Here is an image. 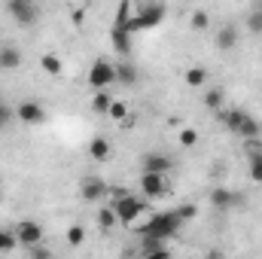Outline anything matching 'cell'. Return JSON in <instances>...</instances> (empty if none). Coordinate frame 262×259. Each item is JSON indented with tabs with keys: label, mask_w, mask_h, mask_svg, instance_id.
Wrapping results in <instances>:
<instances>
[{
	"label": "cell",
	"mask_w": 262,
	"mask_h": 259,
	"mask_svg": "<svg viewBox=\"0 0 262 259\" xmlns=\"http://www.w3.org/2000/svg\"><path fill=\"white\" fill-rule=\"evenodd\" d=\"M12 119H15V110H12V107H6V104H0V128H3V125H9Z\"/></svg>",
	"instance_id": "4dcf8cb0"
},
{
	"label": "cell",
	"mask_w": 262,
	"mask_h": 259,
	"mask_svg": "<svg viewBox=\"0 0 262 259\" xmlns=\"http://www.w3.org/2000/svg\"><path fill=\"white\" fill-rule=\"evenodd\" d=\"M140 168H143V171H159V174H168V171L174 168V162H171L165 153H146V156L140 159Z\"/></svg>",
	"instance_id": "8fae6325"
},
{
	"label": "cell",
	"mask_w": 262,
	"mask_h": 259,
	"mask_svg": "<svg viewBox=\"0 0 262 259\" xmlns=\"http://www.w3.org/2000/svg\"><path fill=\"white\" fill-rule=\"evenodd\" d=\"M137 79V70L131 64H116V82H125V85H131Z\"/></svg>",
	"instance_id": "d4e9b609"
},
{
	"label": "cell",
	"mask_w": 262,
	"mask_h": 259,
	"mask_svg": "<svg viewBox=\"0 0 262 259\" xmlns=\"http://www.w3.org/2000/svg\"><path fill=\"white\" fill-rule=\"evenodd\" d=\"M15 119L25 122V125H37V122L46 119V113H43V107H40L37 101H21V104L15 107Z\"/></svg>",
	"instance_id": "30bf717a"
},
{
	"label": "cell",
	"mask_w": 262,
	"mask_h": 259,
	"mask_svg": "<svg viewBox=\"0 0 262 259\" xmlns=\"http://www.w3.org/2000/svg\"><path fill=\"white\" fill-rule=\"evenodd\" d=\"M40 67H43V70H46L49 76H58V73L64 70V64H61V58H58V55H52V52H46V55L40 58Z\"/></svg>",
	"instance_id": "44dd1931"
},
{
	"label": "cell",
	"mask_w": 262,
	"mask_h": 259,
	"mask_svg": "<svg viewBox=\"0 0 262 259\" xmlns=\"http://www.w3.org/2000/svg\"><path fill=\"white\" fill-rule=\"evenodd\" d=\"M244 198L238 192H232L229 186H213L210 189V207L213 210H232V207H238Z\"/></svg>",
	"instance_id": "9c48e42d"
},
{
	"label": "cell",
	"mask_w": 262,
	"mask_h": 259,
	"mask_svg": "<svg viewBox=\"0 0 262 259\" xmlns=\"http://www.w3.org/2000/svg\"><path fill=\"white\" fill-rule=\"evenodd\" d=\"M107 116H110L113 122H119V125H122V122L128 119V107H125V101H116V98H113V104H110Z\"/></svg>",
	"instance_id": "603a6c76"
},
{
	"label": "cell",
	"mask_w": 262,
	"mask_h": 259,
	"mask_svg": "<svg viewBox=\"0 0 262 259\" xmlns=\"http://www.w3.org/2000/svg\"><path fill=\"white\" fill-rule=\"evenodd\" d=\"M82 241H85V229H82V226H70V229H67V244H70V247H79Z\"/></svg>",
	"instance_id": "4316f807"
},
{
	"label": "cell",
	"mask_w": 262,
	"mask_h": 259,
	"mask_svg": "<svg viewBox=\"0 0 262 259\" xmlns=\"http://www.w3.org/2000/svg\"><path fill=\"white\" fill-rule=\"evenodd\" d=\"M204 107L207 110H223V89H204Z\"/></svg>",
	"instance_id": "7402d4cb"
},
{
	"label": "cell",
	"mask_w": 262,
	"mask_h": 259,
	"mask_svg": "<svg viewBox=\"0 0 262 259\" xmlns=\"http://www.w3.org/2000/svg\"><path fill=\"white\" fill-rule=\"evenodd\" d=\"M113 82H116V64H110L107 58H98L89 70V85L98 92V89H110Z\"/></svg>",
	"instance_id": "277c9868"
},
{
	"label": "cell",
	"mask_w": 262,
	"mask_h": 259,
	"mask_svg": "<svg viewBox=\"0 0 262 259\" xmlns=\"http://www.w3.org/2000/svg\"><path fill=\"white\" fill-rule=\"evenodd\" d=\"M89 156H92L95 162H107V159L113 156L110 140H107L104 134H95V137H92V143H89Z\"/></svg>",
	"instance_id": "7c38bea8"
},
{
	"label": "cell",
	"mask_w": 262,
	"mask_h": 259,
	"mask_svg": "<svg viewBox=\"0 0 262 259\" xmlns=\"http://www.w3.org/2000/svg\"><path fill=\"white\" fill-rule=\"evenodd\" d=\"M177 213H180V220L186 223V220H192V217L198 213V207H195V204H180V207H177Z\"/></svg>",
	"instance_id": "1f68e13d"
},
{
	"label": "cell",
	"mask_w": 262,
	"mask_h": 259,
	"mask_svg": "<svg viewBox=\"0 0 262 259\" xmlns=\"http://www.w3.org/2000/svg\"><path fill=\"white\" fill-rule=\"evenodd\" d=\"M247 28H250L253 34H262V12H259V9L247 15Z\"/></svg>",
	"instance_id": "f546056e"
},
{
	"label": "cell",
	"mask_w": 262,
	"mask_h": 259,
	"mask_svg": "<svg viewBox=\"0 0 262 259\" xmlns=\"http://www.w3.org/2000/svg\"><path fill=\"white\" fill-rule=\"evenodd\" d=\"M140 195H146L149 201L168 195V180H165V174H159V171H143V177H140Z\"/></svg>",
	"instance_id": "5b68a950"
},
{
	"label": "cell",
	"mask_w": 262,
	"mask_h": 259,
	"mask_svg": "<svg viewBox=\"0 0 262 259\" xmlns=\"http://www.w3.org/2000/svg\"><path fill=\"white\" fill-rule=\"evenodd\" d=\"M183 79H186V85H189V89H204V85H207V79H210V73H207V67H204V64H192L186 73H183Z\"/></svg>",
	"instance_id": "4fadbf2b"
},
{
	"label": "cell",
	"mask_w": 262,
	"mask_h": 259,
	"mask_svg": "<svg viewBox=\"0 0 262 259\" xmlns=\"http://www.w3.org/2000/svg\"><path fill=\"white\" fill-rule=\"evenodd\" d=\"M12 232H15V241H18L21 247H34V244L43 241V226L34 223V220H21V223H15Z\"/></svg>",
	"instance_id": "8992f818"
},
{
	"label": "cell",
	"mask_w": 262,
	"mask_h": 259,
	"mask_svg": "<svg viewBox=\"0 0 262 259\" xmlns=\"http://www.w3.org/2000/svg\"><path fill=\"white\" fill-rule=\"evenodd\" d=\"M15 244H18V241H15V232H6V229H0V253H9Z\"/></svg>",
	"instance_id": "83f0119b"
},
{
	"label": "cell",
	"mask_w": 262,
	"mask_h": 259,
	"mask_svg": "<svg viewBox=\"0 0 262 259\" xmlns=\"http://www.w3.org/2000/svg\"><path fill=\"white\" fill-rule=\"evenodd\" d=\"M28 250H31V256H34V259H46V256H49V250H46V247H40V244H34V247H28Z\"/></svg>",
	"instance_id": "d6a6232c"
},
{
	"label": "cell",
	"mask_w": 262,
	"mask_h": 259,
	"mask_svg": "<svg viewBox=\"0 0 262 259\" xmlns=\"http://www.w3.org/2000/svg\"><path fill=\"white\" fill-rule=\"evenodd\" d=\"M189 25H192L195 31H207V28H210V15H207L204 9H195L192 18H189Z\"/></svg>",
	"instance_id": "484cf974"
},
{
	"label": "cell",
	"mask_w": 262,
	"mask_h": 259,
	"mask_svg": "<svg viewBox=\"0 0 262 259\" xmlns=\"http://www.w3.org/2000/svg\"><path fill=\"white\" fill-rule=\"evenodd\" d=\"M180 143H183V146H195L198 143V131L195 128H180Z\"/></svg>",
	"instance_id": "f1b7e54d"
},
{
	"label": "cell",
	"mask_w": 262,
	"mask_h": 259,
	"mask_svg": "<svg viewBox=\"0 0 262 259\" xmlns=\"http://www.w3.org/2000/svg\"><path fill=\"white\" fill-rule=\"evenodd\" d=\"M143 253H146V256H165V253H168V244H165V238L143 235Z\"/></svg>",
	"instance_id": "e0dca14e"
},
{
	"label": "cell",
	"mask_w": 262,
	"mask_h": 259,
	"mask_svg": "<svg viewBox=\"0 0 262 259\" xmlns=\"http://www.w3.org/2000/svg\"><path fill=\"white\" fill-rule=\"evenodd\" d=\"M180 213L177 210H162V213H156L152 210V217H149V223H146V229H143V235H156V238H171V235H177V229H180Z\"/></svg>",
	"instance_id": "6da1fadb"
},
{
	"label": "cell",
	"mask_w": 262,
	"mask_h": 259,
	"mask_svg": "<svg viewBox=\"0 0 262 259\" xmlns=\"http://www.w3.org/2000/svg\"><path fill=\"white\" fill-rule=\"evenodd\" d=\"M134 18L140 21V31L156 28V25H162V18H165V3H162V0H146V6H143Z\"/></svg>",
	"instance_id": "52a82bcc"
},
{
	"label": "cell",
	"mask_w": 262,
	"mask_h": 259,
	"mask_svg": "<svg viewBox=\"0 0 262 259\" xmlns=\"http://www.w3.org/2000/svg\"><path fill=\"white\" fill-rule=\"evenodd\" d=\"M107 192H110V186H107L101 177H82V180H79V198L89 201V204L101 201Z\"/></svg>",
	"instance_id": "ba28073f"
},
{
	"label": "cell",
	"mask_w": 262,
	"mask_h": 259,
	"mask_svg": "<svg viewBox=\"0 0 262 259\" xmlns=\"http://www.w3.org/2000/svg\"><path fill=\"white\" fill-rule=\"evenodd\" d=\"M247 156H250V168H247V174H250L253 183H259L262 186V149H253V153H247Z\"/></svg>",
	"instance_id": "d6986e66"
},
{
	"label": "cell",
	"mask_w": 262,
	"mask_h": 259,
	"mask_svg": "<svg viewBox=\"0 0 262 259\" xmlns=\"http://www.w3.org/2000/svg\"><path fill=\"white\" fill-rule=\"evenodd\" d=\"M0 67L3 70H15V67H21V52H18V46H0Z\"/></svg>",
	"instance_id": "9a60e30c"
},
{
	"label": "cell",
	"mask_w": 262,
	"mask_h": 259,
	"mask_svg": "<svg viewBox=\"0 0 262 259\" xmlns=\"http://www.w3.org/2000/svg\"><path fill=\"white\" fill-rule=\"evenodd\" d=\"M235 134H238V137H244V140H247V137H259L262 125L253 119V116H250V113H244V116H241V125H238V131H235Z\"/></svg>",
	"instance_id": "2e32d148"
},
{
	"label": "cell",
	"mask_w": 262,
	"mask_h": 259,
	"mask_svg": "<svg viewBox=\"0 0 262 259\" xmlns=\"http://www.w3.org/2000/svg\"><path fill=\"white\" fill-rule=\"evenodd\" d=\"M6 12L12 15L15 25L28 28V25H37V18H40V3H37V0H6Z\"/></svg>",
	"instance_id": "3957f363"
},
{
	"label": "cell",
	"mask_w": 262,
	"mask_h": 259,
	"mask_svg": "<svg viewBox=\"0 0 262 259\" xmlns=\"http://www.w3.org/2000/svg\"><path fill=\"white\" fill-rule=\"evenodd\" d=\"M128 40H131V34L122 25H116V28H113V46H116L119 55H128Z\"/></svg>",
	"instance_id": "ffe728a7"
},
{
	"label": "cell",
	"mask_w": 262,
	"mask_h": 259,
	"mask_svg": "<svg viewBox=\"0 0 262 259\" xmlns=\"http://www.w3.org/2000/svg\"><path fill=\"white\" fill-rule=\"evenodd\" d=\"M238 46V28L235 25H223L216 31V49H235Z\"/></svg>",
	"instance_id": "5bb4252c"
},
{
	"label": "cell",
	"mask_w": 262,
	"mask_h": 259,
	"mask_svg": "<svg viewBox=\"0 0 262 259\" xmlns=\"http://www.w3.org/2000/svg\"><path fill=\"white\" fill-rule=\"evenodd\" d=\"M113 207H116V213H119V223H122V226H128V223L137 217V213H140V210H146V207H149V198H146V195L116 192V198H113Z\"/></svg>",
	"instance_id": "7a4b0ae2"
},
{
	"label": "cell",
	"mask_w": 262,
	"mask_h": 259,
	"mask_svg": "<svg viewBox=\"0 0 262 259\" xmlns=\"http://www.w3.org/2000/svg\"><path fill=\"white\" fill-rule=\"evenodd\" d=\"M110 104H113V95H110L107 89H98V92H95V98H92V110H95L98 116H107Z\"/></svg>",
	"instance_id": "ac0fdd59"
},
{
	"label": "cell",
	"mask_w": 262,
	"mask_h": 259,
	"mask_svg": "<svg viewBox=\"0 0 262 259\" xmlns=\"http://www.w3.org/2000/svg\"><path fill=\"white\" fill-rule=\"evenodd\" d=\"M116 223H119V213H116V207H113V204H110V207H104V210L98 213V226H101V229H113Z\"/></svg>",
	"instance_id": "cb8c5ba5"
}]
</instances>
